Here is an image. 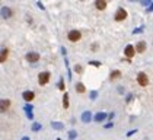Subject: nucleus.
Here are the masks:
<instances>
[{
    "label": "nucleus",
    "mask_w": 153,
    "mask_h": 140,
    "mask_svg": "<svg viewBox=\"0 0 153 140\" xmlns=\"http://www.w3.org/2000/svg\"><path fill=\"white\" fill-rule=\"evenodd\" d=\"M67 38H69L70 42H77V41L82 40V32L77 31V29H73V31H70L67 34Z\"/></svg>",
    "instance_id": "obj_1"
},
{
    "label": "nucleus",
    "mask_w": 153,
    "mask_h": 140,
    "mask_svg": "<svg viewBox=\"0 0 153 140\" xmlns=\"http://www.w3.org/2000/svg\"><path fill=\"white\" fill-rule=\"evenodd\" d=\"M137 82H138V85L140 86H147L149 85V78H147V74L144 73V72H140L138 74H137Z\"/></svg>",
    "instance_id": "obj_2"
},
{
    "label": "nucleus",
    "mask_w": 153,
    "mask_h": 140,
    "mask_svg": "<svg viewBox=\"0 0 153 140\" xmlns=\"http://www.w3.org/2000/svg\"><path fill=\"white\" fill-rule=\"evenodd\" d=\"M50 73L48 72H42V73H40V74H38V83H40L41 86L42 85H47L48 83V80H50Z\"/></svg>",
    "instance_id": "obj_3"
},
{
    "label": "nucleus",
    "mask_w": 153,
    "mask_h": 140,
    "mask_svg": "<svg viewBox=\"0 0 153 140\" xmlns=\"http://www.w3.org/2000/svg\"><path fill=\"white\" fill-rule=\"evenodd\" d=\"M125 18H127V10H125L124 7H120V9L117 10L115 16H114V19H115L117 22H123Z\"/></svg>",
    "instance_id": "obj_4"
},
{
    "label": "nucleus",
    "mask_w": 153,
    "mask_h": 140,
    "mask_svg": "<svg viewBox=\"0 0 153 140\" xmlns=\"http://www.w3.org/2000/svg\"><path fill=\"white\" fill-rule=\"evenodd\" d=\"M10 108V101L9 99H0V112H6Z\"/></svg>",
    "instance_id": "obj_5"
},
{
    "label": "nucleus",
    "mask_w": 153,
    "mask_h": 140,
    "mask_svg": "<svg viewBox=\"0 0 153 140\" xmlns=\"http://www.w3.org/2000/svg\"><path fill=\"white\" fill-rule=\"evenodd\" d=\"M146 48H147V44H146L144 41H140V42L136 44L134 51H137V53H144V51H146Z\"/></svg>",
    "instance_id": "obj_6"
},
{
    "label": "nucleus",
    "mask_w": 153,
    "mask_h": 140,
    "mask_svg": "<svg viewBox=\"0 0 153 140\" xmlns=\"http://www.w3.org/2000/svg\"><path fill=\"white\" fill-rule=\"evenodd\" d=\"M22 98L26 101V102H31V101L35 98V94H34L32 91H25V92L22 94Z\"/></svg>",
    "instance_id": "obj_7"
},
{
    "label": "nucleus",
    "mask_w": 153,
    "mask_h": 140,
    "mask_svg": "<svg viewBox=\"0 0 153 140\" xmlns=\"http://www.w3.org/2000/svg\"><path fill=\"white\" fill-rule=\"evenodd\" d=\"M26 60L29 63H36L38 60H40V54H38V53H28L26 54Z\"/></svg>",
    "instance_id": "obj_8"
},
{
    "label": "nucleus",
    "mask_w": 153,
    "mask_h": 140,
    "mask_svg": "<svg viewBox=\"0 0 153 140\" xmlns=\"http://www.w3.org/2000/svg\"><path fill=\"white\" fill-rule=\"evenodd\" d=\"M9 57V48H2L0 50V63H5Z\"/></svg>",
    "instance_id": "obj_9"
},
{
    "label": "nucleus",
    "mask_w": 153,
    "mask_h": 140,
    "mask_svg": "<svg viewBox=\"0 0 153 140\" xmlns=\"http://www.w3.org/2000/svg\"><path fill=\"white\" fill-rule=\"evenodd\" d=\"M124 54L128 57V58H131L134 54H136V51H134V47L133 45H127L125 47V50H124Z\"/></svg>",
    "instance_id": "obj_10"
},
{
    "label": "nucleus",
    "mask_w": 153,
    "mask_h": 140,
    "mask_svg": "<svg viewBox=\"0 0 153 140\" xmlns=\"http://www.w3.org/2000/svg\"><path fill=\"white\" fill-rule=\"evenodd\" d=\"M2 16H3L5 19L10 18V16H12V9H10V7H2Z\"/></svg>",
    "instance_id": "obj_11"
},
{
    "label": "nucleus",
    "mask_w": 153,
    "mask_h": 140,
    "mask_svg": "<svg viewBox=\"0 0 153 140\" xmlns=\"http://www.w3.org/2000/svg\"><path fill=\"white\" fill-rule=\"evenodd\" d=\"M95 6H96L98 10H104L107 7V2H104V0H98V2L95 3Z\"/></svg>",
    "instance_id": "obj_12"
},
{
    "label": "nucleus",
    "mask_w": 153,
    "mask_h": 140,
    "mask_svg": "<svg viewBox=\"0 0 153 140\" xmlns=\"http://www.w3.org/2000/svg\"><path fill=\"white\" fill-rule=\"evenodd\" d=\"M109 78H111V80H117V79H120V78H121V72H120V70H114V72L111 73Z\"/></svg>",
    "instance_id": "obj_13"
},
{
    "label": "nucleus",
    "mask_w": 153,
    "mask_h": 140,
    "mask_svg": "<svg viewBox=\"0 0 153 140\" xmlns=\"http://www.w3.org/2000/svg\"><path fill=\"white\" fill-rule=\"evenodd\" d=\"M91 118H92V114H91V112H87V111H86V112H83V114H82V120H83L85 123L91 121Z\"/></svg>",
    "instance_id": "obj_14"
},
{
    "label": "nucleus",
    "mask_w": 153,
    "mask_h": 140,
    "mask_svg": "<svg viewBox=\"0 0 153 140\" xmlns=\"http://www.w3.org/2000/svg\"><path fill=\"white\" fill-rule=\"evenodd\" d=\"M74 89H76V92H79V94H83V92L86 91V88H85V85H83V83H77Z\"/></svg>",
    "instance_id": "obj_15"
},
{
    "label": "nucleus",
    "mask_w": 153,
    "mask_h": 140,
    "mask_svg": "<svg viewBox=\"0 0 153 140\" xmlns=\"http://www.w3.org/2000/svg\"><path fill=\"white\" fill-rule=\"evenodd\" d=\"M63 108H69V94L66 92L64 94V96H63Z\"/></svg>",
    "instance_id": "obj_16"
},
{
    "label": "nucleus",
    "mask_w": 153,
    "mask_h": 140,
    "mask_svg": "<svg viewBox=\"0 0 153 140\" xmlns=\"http://www.w3.org/2000/svg\"><path fill=\"white\" fill-rule=\"evenodd\" d=\"M105 117H107L105 112H98L95 115V121H102V120H105Z\"/></svg>",
    "instance_id": "obj_17"
},
{
    "label": "nucleus",
    "mask_w": 153,
    "mask_h": 140,
    "mask_svg": "<svg viewBox=\"0 0 153 140\" xmlns=\"http://www.w3.org/2000/svg\"><path fill=\"white\" fill-rule=\"evenodd\" d=\"M51 125H53V127H54V129H58V130H63V124H60V123H53V124H51Z\"/></svg>",
    "instance_id": "obj_18"
},
{
    "label": "nucleus",
    "mask_w": 153,
    "mask_h": 140,
    "mask_svg": "<svg viewBox=\"0 0 153 140\" xmlns=\"http://www.w3.org/2000/svg\"><path fill=\"white\" fill-rule=\"evenodd\" d=\"M58 89L60 91H64V80L63 79H60V82H58Z\"/></svg>",
    "instance_id": "obj_19"
},
{
    "label": "nucleus",
    "mask_w": 153,
    "mask_h": 140,
    "mask_svg": "<svg viewBox=\"0 0 153 140\" xmlns=\"http://www.w3.org/2000/svg\"><path fill=\"white\" fill-rule=\"evenodd\" d=\"M74 70H76V73H82L83 69H82V66H77V64H76V66H74Z\"/></svg>",
    "instance_id": "obj_20"
},
{
    "label": "nucleus",
    "mask_w": 153,
    "mask_h": 140,
    "mask_svg": "<svg viewBox=\"0 0 153 140\" xmlns=\"http://www.w3.org/2000/svg\"><path fill=\"white\" fill-rule=\"evenodd\" d=\"M40 129H41V125H40V124H35V125H34V131H38Z\"/></svg>",
    "instance_id": "obj_21"
},
{
    "label": "nucleus",
    "mask_w": 153,
    "mask_h": 140,
    "mask_svg": "<svg viewBox=\"0 0 153 140\" xmlns=\"http://www.w3.org/2000/svg\"><path fill=\"white\" fill-rule=\"evenodd\" d=\"M74 137H76V133L72 131V133H70V139H74Z\"/></svg>",
    "instance_id": "obj_22"
},
{
    "label": "nucleus",
    "mask_w": 153,
    "mask_h": 140,
    "mask_svg": "<svg viewBox=\"0 0 153 140\" xmlns=\"http://www.w3.org/2000/svg\"><path fill=\"white\" fill-rule=\"evenodd\" d=\"M91 64H93V66H101V63H98V61H93V63H91Z\"/></svg>",
    "instance_id": "obj_23"
},
{
    "label": "nucleus",
    "mask_w": 153,
    "mask_h": 140,
    "mask_svg": "<svg viewBox=\"0 0 153 140\" xmlns=\"http://www.w3.org/2000/svg\"><path fill=\"white\" fill-rule=\"evenodd\" d=\"M111 127H112V123H109V124H107V125H105V129H111Z\"/></svg>",
    "instance_id": "obj_24"
},
{
    "label": "nucleus",
    "mask_w": 153,
    "mask_h": 140,
    "mask_svg": "<svg viewBox=\"0 0 153 140\" xmlns=\"http://www.w3.org/2000/svg\"><path fill=\"white\" fill-rule=\"evenodd\" d=\"M22 140H28V137H23V139H22Z\"/></svg>",
    "instance_id": "obj_25"
}]
</instances>
